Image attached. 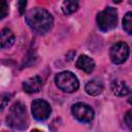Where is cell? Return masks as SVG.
I'll return each mask as SVG.
<instances>
[{
  "label": "cell",
  "instance_id": "cell-14",
  "mask_svg": "<svg viewBox=\"0 0 132 132\" xmlns=\"http://www.w3.org/2000/svg\"><path fill=\"white\" fill-rule=\"evenodd\" d=\"M123 28L128 34H132V12H127L123 19Z\"/></svg>",
  "mask_w": 132,
  "mask_h": 132
},
{
  "label": "cell",
  "instance_id": "cell-4",
  "mask_svg": "<svg viewBox=\"0 0 132 132\" xmlns=\"http://www.w3.org/2000/svg\"><path fill=\"white\" fill-rule=\"evenodd\" d=\"M98 27L102 31H109L117 26L118 22V11L113 7H106L104 10L100 11L96 18Z\"/></svg>",
  "mask_w": 132,
  "mask_h": 132
},
{
  "label": "cell",
  "instance_id": "cell-7",
  "mask_svg": "<svg viewBox=\"0 0 132 132\" xmlns=\"http://www.w3.org/2000/svg\"><path fill=\"white\" fill-rule=\"evenodd\" d=\"M31 111L33 117L38 121H44L46 120L51 112L52 108L48 102H46L43 99H35L31 104Z\"/></svg>",
  "mask_w": 132,
  "mask_h": 132
},
{
  "label": "cell",
  "instance_id": "cell-1",
  "mask_svg": "<svg viewBox=\"0 0 132 132\" xmlns=\"http://www.w3.org/2000/svg\"><path fill=\"white\" fill-rule=\"evenodd\" d=\"M26 22L28 26L38 34H44L51 30L54 24L52 14L40 7H35L26 14Z\"/></svg>",
  "mask_w": 132,
  "mask_h": 132
},
{
  "label": "cell",
  "instance_id": "cell-16",
  "mask_svg": "<svg viewBox=\"0 0 132 132\" xmlns=\"http://www.w3.org/2000/svg\"><path fill=\"white\" fill-rule=\"evenodd\" d=\"M9 100H10L9 95H6V94L0 95V109H4V107L7 106Z\"/></svg>",
  "mask_w": 132,
  "mask_h": 132
},
{
  "label": "cell",
  "instance_id": "cell-17",
  "mask_svg": "<svg viewBox=\"0 0 132 132\" xmlns=\"http://www.w3.org/2000/svg\"><path fill=\"white\" fill-rule=\"evenodd\" d=\"M131 113H132V111H131V110H128V111L126 112V114H125V122H126V124H127V126H128V128H129V129H132Z\"/></svg>",
  "mask_w": 132,
  "mask_h": 132
},
{
  "label": "cell",
  "instance_id": "cell-9",
  "mask_svg": "<svg viewBox=\"0 0 132 132\" xmlns=\"http://www.w3.org/2000/svg\"><path fill=\"white\" fill-rule=\"evenodd\" d=\"M41 85H42L41 78L38 75H35L33 77L28 78L27 80H25L23 82V90L28 94L37 93V92H39Z\"/></svg>",
  "mask_w": 132,
  "mask_h": 132
},
{
  "label": "cell",
  "instance_id": "cell-3",
  "mask_svg": "<svg viewBox=\"0 0 132 132\" xmlns=\"http://www.w3.org/2000/svg\"><path fill=\"white\" fill-rule=\"evenodd\" d=\"M55 82L60 90L66 93H73L79 88L77 77L70 71H62L58 73L55 76Z\"/></svg>",
  "mask_w": 132,
  "mask_h": 132
},
{
  "label": "cell",
  "instance_id": "cell-15",
  "mask_svg": "<svg viewBox=\"0 0 132 132\" xmlns=\"http://www.w3.org/2000/svg\"><path fill=\"white\" fill-rule=\"evenodd\" d=\"M8 14V3L4 0H0V20H3Z\"/></svg>",
  "mask_w": 132,
  "mask_h": 132
},
{
  "label": "cell",
  "instance_id": "cell-12",
  "mask_svg": "<svg viewBox=\"0 0 132 132\" xmlns=\"http://www.w3.org/2000/svg\"><path fill=\"white\" fill-rule=\"evenodd\" d=\"M85 90L91 96H98L103 91V84L97 79H92L86 84Z\"/></svg>",
  "mask_w": 132,
  "mask_h": 132
},
{
  "label": "cell",
  "instance_id": "cell-19",
  "mask_svg": "<svg viewBox=\"0 0 132 132\" xmlns=\"http://www.w3.org/2000/svg\"><path fill=\"white\" fill-rule=\"evenodd\" d=\"M31 132H42V131L39 129H33V130H31Z\"/></svg>",
  "mask_w": 132,
  "mask_h": 132
},
{
  "label": "cell",
  "instance_id": "cell-10",
  "mask_svg": "<svg viewBox=\"0 0 132 132\" xmlns=\"http://www.w3.org/2000/svg\"><path fill=\"white\" fill-rule=\"evenodd\" d=\"M14 42V34L8 28L0 31V48H8Z\"/></svg>",
  "mask_w": 132,
  "mask_h": 132
},
{
  "label": "cell",
  "instance_id": "cell-13",
  "mask_svg": "<svg viewBox=\"0 0 132 132\" xmlns=\"http://www.w3.org/2000/svg\"><path fill=\"white\" fill-rule=\"evenodd\" d=\"M78 8V2L77 1H64L62 3V11L65 14H71L74 11H76Z\"/></svg>",
  "mask_w": 132,
  "mask_h": 132
},
{
  "label": "cell",
  "instance_id": "cell-2",
  "mask_svg": "<svg viewBox=\"0 0 132 132\" xmlns=\"http://www.w3.org/2000/svg\"><path fill=\"white\" fill-rule=\"evenodd\" d=\"M6 122L9 127L15 130H24L28 126V117L26 107L22 102H14L8 111Z\"/></svg>",
  "mask_w": 132,
  "mask_h": 132
},
{
  "label": "cell",
  "instance_id": "cell-11",
  "mask_svg": "<svg viewBox=\"0 0 132 132\" xmlns=\"http://www.w3.org/2000/svg\"><path fill=\"white\" fill-rule=\"evenodd\" d=\"M111 91L112 93L116 95V96H120V97H123V96H126L130 93V89L129 87L126 85L125 81L123 80H113L111 82Z\"/></svg>",
  "mask_w": 132,
  "mask_h": 132
},
{
  "label": "cell",
  "instance_id": "cell-5",
  "mask_svg": "<svg viewBox=\"0 0 132 132\" xmlns=\"http://www.w3.org/2000/svg\"><path fill=\"white\" fill-rule=\"evenodd\" d=\"M71 112L73 117L82 123H90L94 119V110L86 103L78 102L72 105Z\"/></svg>",
  "mask_w": 132,
  "mask_h": 132
},
{
  "label": "cell",
  "instance_id": "cell-6",
  "mask_svg": "<svg viewBox=\"0 0 132 132\" xmlns=\"http://www.w3.org/2000/svg\"><path fill=\"white\" fill-rule=\"evenodd\" d=\"M129 46L125 42H117L114 43L109 51V57L112 63L114 64H122L124 63L129 57Z\"/></svg>",
  "mask_w": 132,
  "mask_h": 132
},
{
  "label": "cell",
  "instance_id": "cell-8",
  "mask_svg": "<svg viewBox=\"0 0 132 132\" xmlns=\"http://www.w3.org/2000/svg\"><path fill=\"white\" fill-rule=\"evenodd\" d=\"M75 66L79 70H81L85 73L89 74V73H91L94 70V68H95V62L89 56H87V55H80L78 57V59L76 60Z\"/></svg>",
  "mask_w": 132,
  "mask_h": 132
},
{
  "label": "cell",
  "instance_id": "cell-18",
  "mask_svg": "<svg viewBox=\"0 0 132 132\" xmlns=\"http://www.w3.org/2000/svg\"><path fill=\"white\" fill-rule=\"evenodd\" d=\"M18 4H19V8H20V13L23 14L24 13V10H25V7L27 5V2L26 1H19Z\"/></svg>",
  "mask_w": 132,
  "mask_h": 132
}]
</instances>
